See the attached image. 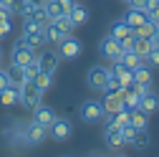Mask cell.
<instances>
[{"label": "cell", "instance_id": "29", "mask_svg": "<svg viewBox=\"0 0 159 157\" xmlns=\"http://www.w3.org/2000/svg\"><path fill=\"white\" fill-rule=\"evenodd\" d=\"M131 31H134V28H131V26H126L124 21H116V23L111 26V31H109V36H114L116 41H121V38H124V36H129Z\"/></svg>", "mask_w": 159, "mask_h": 157}, {"label": "cell", "instance_id": "22", "mask_svg": "<svg viewBox=\"0 0 159 157\" xmlns=\"http://www.w3.org/2000/svg\"><path fill=\"white\" fill-rule=\"evenodd\" d=\"M129 124H131L134 129H147V124H149V114H144L142 109H131V114H129Z\"/></svg>", "mask_w": 159, "mask_h": 157}, {"label": "cell", "instance_id": "15", "mask_svg": "<svg viewBox=\"0 0 159 157\" xmlns=\"http://www.w3.org/2000/svg\"><path fill=\"white\" fill-rule=\"evenodd\" d=\"M121 21H124L126 26H131V28L142 26V23L147 21V8H131V5H129V10H126V15L121 18Z\"/></svg>", "mask_w": 159, "mask_h": 157}, {"label": "cell", "instance_id": "34", "mask_svg": "<svg viewBox=\"0 0 159 157\" xmlns=\"http://www.w3.org/2000/svg\"><path fill=\"white\" fill-rule=\"evenodd\" d=\"M134 41H136V33L131 31V33H129V36H124V38H121L119 43H121V48L126 51V48H131V46H134Z\"/></svg>", "mask_w": 159, "mask_h": 157}, {"label": "cell", "instance_id": "21", "mask_svg": "<svg viewBox=\"0 0 159 157\" xmlns=\"http://www.w3.org/2000/svg\"><path fill=\"white\" fill-rule=\"evenodd\" d=\"M33 84L46 94V91L53 86V74H51V71H43V69H38V74L33 76Z\"/></svg>", "mask_w": 159, "mask_h": 157}, {"label": "cell", "instance_id": "10", "mask_svg": "<svg viewBox=\"0 0 159 157\" xmlns=\"http://www.w3.org/2000/svg\"><path fill=\"white\" fill-rule=\"evenodd\" d=\"M109 74H114V76H116V81L121 84L124 89H129V86L134 84V74H131V69H126L124 64H119V61H114V64H111Z\"/></svg>", "mask_w": 159, "mask_h": 157}, {"label": "cell", "instance_id": "27", "mask_svg": "<svg viewBox=\"0 0 159 157\" xmlns=\"http://www.w3.org/2000/svg\"><path fill=\"white\" fill-rule=\"evenodd\" d=\"M51 23H53V26H56L58 31H63L66 36H68V33H71V31L76 28V26L71 23V18H68V13H61V15H56V18H53Z\"/></svg>", "mask_w": 159, "mask_h": 157}, {"label": "cell", "instance_id": "44", "mask_svg": "<svg viewBox=\"0 0 159 157\" xmlns=\"http://www.w3.org/2000/svg\"><path fill=\"white\" fill-rule=\"evenodd\" d=\"M121 3H126V5H129V3H131V0H121Z\"/></svg>", "mask_w": 159, "mask_h": 157}, {"label": "cell", "instance_id": "40", "mask_svg": "<svg viewBox=\"0 0 159 157\" xmlns=\"http://www.w3.org/2000/svg\"><path fill=\"white\" fill-rule=\"evenodd\" d=\"M152 43L159 48V28H157V31H154V36H152Z\"/></svg>", "mask_w": 159, "mask_h": 157}, {"label": "cell", "instance_id": "38", "mask_svg": "<svg viewBox=\"0 0 159 157\" xmlns=\"http://www.w3.org/2000/svg\"><path fill=\"white\" fill-rule=\"evenodd\" d=\"M131 8H147V0H131Z\"/></svg>", "mask_w": 159, "mask_h": 157}, {"label": "cell", "instance_id": "12", "mask_svg": "<svg viewBox=\"0 0 159 157\" xmlns=\"http://www.w3.org/2000/svg\"><path fill=\"white\" fill-rule=\"evenodd\" d=\"M35 58H38V66H41L43 71H51V74L58 69V64H61V56H58V51H43V53H38Z\"/></svg>", "mask_w": 159, "mask_h": 157}, {"label": "cell", "instance_id": "23", "mask_svg": "<svg viewBox=\"0 0 159 157\" xmlns=\"http://www.w3.org/2000/svg\"><path fill=\"white\" fill-rule=\"evenodd\" d=\"M139 102H142V96H139L136 91H131V89H124L121 91V104H124V109H139Z\"/></svg>", "mask_w": 159, "mask_h": 157}, {"label": "cell", "instance_id": "31", "mask_svg": "<svg viewBox=\"0 0 159 157\" xmlns=\"http://www.w3.org/2000/svg\"><path fill=\"white\" fill-rule=\"evenodd\" d=\"M134 134H136V129H134L131 124H124V127H121V140H124V145H131Z\"/></svg>", "mask_w": 159, "mask_h": 157}, {"label": "cell", "instance_id": "37", "mask_svg": "<svg viewBox=\"0 0 159 157\" xmlns=\"http://www.w3.org/2000/svg\"><path fill=\"white\" fill-rule=\"evenodd\" d=\"M8 84H10V81H8V76H5V71L0 69V91H3V89H8Z\"/></svg>", "mask_w": 159, "mask_h": 157}, {"label": "cell", "instance_id": "1", "mask_svg": "<svg viewBox=\"0 0 159 157\" xmlns=\"http://www.w3.org/2000/svg\"><path fill=\"white\" fill-rule=\"evenodd\" d=\"M78 117H81L84 124H98V122H101V117H104V107H101V102L86 99L81 107H78Z\"/></svg>", "mask_w": 159, "mask_h": 157}, {"label": "cell", "instance_id": "11", "mask_svg": "<svg viewBox=\"0 0 159 157\" xmlns=\"http://www.w3.org/2000/svg\"><path fill=\"white\" fill-rule=\"evenodd\" d=\"M104 142H106L109 150H119V147H124L121 129H119L116 124H106V127H104Z\"/></svg>", "mask_w": 159, "mask_h": 157}, {"label": "cell", "instance_id": "20", "mask_svg": "<svg viewBox=\"0 0 159 157\" xmlns=\"http://www.w3.org/2000/svg\"><path fill=\"white\" fill-rule=\"evenodd\" d=\"M119 64H124L126 69H136V66H142V64H144V58L139 56L134 48H126V51L121 53V58H119Z\"/></svg>", "mask_w": 159, "mask_h": 157}, {"label": "cell", "instance_id": "14", "mask_svg": "<svg viewBox=\"0 0 159 157\" xmlns=\"http://www.w3.org/2000/svg\"><path fill=\"white\" fill-rule=\"evenodd\" d=\"M53 119H56V112H53L51 107H46V104H38V107L33 109V122L43 124V127H51V124H53Z\"/></svg>", "mask_w": 159, "mask_h": 157}, {"label": "cell", "instance_id": "16", "mask_svg": "<svg viewBox=\"0 0 159 157\" xmlns=\"http://www.w3.org/2000/svg\"><path fill=\"white\" fill-rule=\"evenodd\" d=\"M139 109H142L144 114H154V112H159V94H154L152 89L142 96V102H139Z\"/></svg>", "mask_w": 159, "mask_h": 157}, {"label": "cell", "instance_id": "35", "mask_svg": "<svg viewBox=\"0 0 159 157\" xmlns=\"http://www.w3.org/2000/svg\"><path fill=\"white\" fill-rule=\"evenodd\" d=\"M10 31H13V23H10V21H0V41H3Z\"/></svg>", "mask_w": 159, "mask_h": 157}, {"label": "cell", "instance_id": "18", "mask_svg": "<svg viewBox=\"0 0 159 157\" xmlns=\"http://www.w3.org/2000/svg\"><path fill=\"white\" fill-rule=\"evenodd\" d=\"M0 104L3 107H13V104H20V89L8 84V89L0 91Z\"/></svg>", "mask_w": 159, "mask_h": 157}, {"label": "cell", "instance_id": "26", "mask_svg": "<svg viewBox=\"0 0 159 157\" xmlns=\"http://www.w3.org/2000/svg\"><path fill=\"white\" fill-rule=\"evenodd\" d=\"M142 58H147V53L154 48V43H152V38H142V36H136V41H134V46H131Z\"/></svg>", "mask_w": 159, "mask_h": 157}, {"label": "cell", "instance_id": "8", "mask_svg": "<svg viewBox=\"0 0 159 157\" xmlns=\"http://www.w3.org/2000/svg\"><path fill=\"white\" fill-rule=\"evenodd\" d=\"M48 137H53V142H66L71 137V122L68 119H53V124L48 127Z\"/></svg>", "mask_w": 159, "mask_h": 157}, {"label": "cell", "instance_id": "5", "mask_svg": "<svg viewBox=\"0 0 159 157\" xmlns=\"http://www.w3.org/2000/svg\"><path fill=\"white\" fill-rule=\"evenodd\" d=\"M98 53H101L106 61H119L121 58V53H124V48H121V43L116 41L114 36H106V38H101V43H98Z\"/></svg>", "mask_w": 159, "mask_h": 157}, {"label": "cell", "instance_id": "30", "mask_svg": "<svg viewBox=\"0 0 159 157\" xmlns=\"http://www.w3.org/2000/svg\"><path fill=\"white\" fill-rule=\"evenodd\" d=\"M154 31H157V26H154L152 21H144L142 26H136V28H134V33H136V36H142V38H152Z\"/></svg>", "mask_w": 159, "mask_h": 157}, {"label": "cell", "instance_id": "24", "mask_svg": "<svg viewBox=\"0 0 159 157\" xmlns=\"http://www.w3.org/2000/svg\"><path fill=\"white\" fill-rule=\"evenodd\" d=\"M43 33H46V43H53V46H58V43L66 38V33H63V31H58L53 23H48V26L43 28Z\"/></svg>", "mask_w": 159, "mask_h": 157}, {"label": "cell", "instance_id": "43", "mask_svg": "<svg viewBox=\"0 0 159 157\" xmlns=\"http://www.w3.org/2000/svg\"><path fill=\"white\" fill-rule=\"evenodd\" d=\"M0 69H3V51H0Z\"/></svg>", "mask_w": 159, "mask_h": 157}, {"label": "cell", "instance_id": "7", "mask_svg": "<svg viewBox=\"0 0 159 157\" xmlns=\"http://www.w3.org/2000/svg\"><path fill=\"white\" fill-rule=\"evenodd\" d=\"M46 137H48V127L38 124V122H28L25 129H23V142L30 145V147H33V145H41Z\"/></svg>", "mask_w": 159, "mask_h": 157}, {"label": "cell", "instance_id": "19", "mask_svg": "<svg viewBox=\"0 0 159 157\" xmlns=\"http://www.w3.org/2000/svg\"><path fill=\"white\" fill-rule=\"evenodd\" d=\"M68 18H71V23H73V26H84V23H89V8L76 3V5L68 10Z\"/></svg>", "mask_w": 159, "mask_h": 157}, {"label": "cell", "instance_id": "3", "mask_svg": "<svg viewBox=\"0 0 159 157\" xmlns=\"http://www.w3.org/2000/svg\"><path fill=\"white\" fill-rule=\"evenodd\" d=\"M81 51H84L81 41H78V38H73L71 33L63 38L61 43H58V56H61L63 61H76V58L81 56Z\"/></svg>", "mask_w": 159, "mask_h": 157}, {"label": "cell", "instance_id": "33", "mask_svg": "<svg viewBox=\"0 0 159 157\" xmlns=\"http://www.w3.org/2000/svg\"><path fill=\"white\" fill-rule=\"evenodd\" d=\"M129 89H131V91H136L139 96H144V94H147V91L152 89V84H139V81H134V84H131Z\"/></svg>", "mask_w": 159, "mask_h": 157}, {"label": "cell", "instance_id": "2", "mask_svg": "<svg viewBox=\"0 0 159 157\" xmlns=\"http://www.w3.org/2000/svg\"><path fill=\"white\" fill-rule=\"evenodd\" d=\"M20 104H23L28 112H33L38 104H43V91L38 89L33 81H25V84L20 86Z\"/></svg>", "mask_w": 159, "mask_h": 157}, {"label": "cell", "instance_id": "9", "mask_svg": "<svg viewBox=\"0 0 159 157\" xmlns=\"http://www.w3.org/2000/svg\"><path fill=\"white\" fill-rule=\"evenodd\" d=\"M23 43L28 46V48H33V51H38V48H43L46 46V33H43V28H30V31H23Z\"/></svg>", "mask_w": 159, "mask_h": 157}, {"label": "cell", "instance_id": "32", "mask_svg": "<svg viewBox=\"0 0 159 157\" xmlns=\"http://www.w3.org/2000/svg\"><path fill=\"white\" fill-rule=\"evenodd\" d=\"M144 64H147V66H159V48H157V46H154V48H152V51L147 53Z\"/></svg>", "mask_w": 159, "mask_h": 157}, {"label": "cell", "instance_id": "4", "mask_svg": "<svg viewBox=\"0 0 159 157\" xmlns=\"http://www.w3.org/2000/svg\"><path fill=\"white\" fill-rule=\"evenodd\" d=\"M30 61H35V51L23 43V38H18L15 46H13V53H10V64H18V66L25 69Z\"/></svg>", "mask_w": 159, "mask_h": 157}, {"label": "cell", "instance_id": "28", "mask_svg": "<svg viewBox=\"0 0 159 157\" xmlns=\"http://www.w3.org/2000/svg\"><path fill=\"white\" fill-rule=\"evenodd\" d=\"M131 74H134V81H139V84H152V71H149L147 64L131 69Z\"/></svg>", "mask_w": 159, "mask_h": 157}, {"label": "cell", "instance_id": "25", "mask_svg": "<svg viewBox=\"0 0 159 157\" xmlns=\"http://www.w3.org/2000/svg\"><path fill=\"white\" fill-rule=\"evenodd\" d=\"M149 145H152V137H149V132H147V129H136L134 140H131V147H134V150H147Z\"/></svg>", "mask_w": 159, "mask_h": 157}, {"label": "cell", "instance_id": "36", "mask_svg": "<svg viewBox=\"0 0 159 157\" xmlns=\"http://www.w3.org/2000/svg\"><path fill=\"white\" fill-rule=\"evenodd\" d=\"M56 3L61 5V10H63V13H68V10L76 5V0H56Z\"/></svg>", "mask_w": 159, "mask_h": 157}, {"label": "cell", "instance_id": "17", "mask_svg": "<svg viewBox=\"0 0 159 157\" xmlns=\"http://www.w3.org/2000/svg\"><path fill=\"white\" fill-rule=\"evenodd\" d=\"M5 76H8V81L13 84V86H18L20 89L28 78H25V71H23V66H18V64H10L8 69H5Z\"/></svg>", "mask_w": 159, "mask_h": 157}, {"label": "cell", "instance_id": "39", "mask_svg": "<svg viewBox=\"0 0 159 157\" xmlns=\"http://www.w3.org/2000/svg\"><path fill=\"white\" fill-rule=\"evenodd\" d=\"M28 3H30V5H33V8H43V5H46V3H48V0H28Z\"/></svg>", "mask_w": 159, "mask_h": 157}, {"label": "cell", "instance_id": "13", "mask_svg": "<svg viewBox=\"0 0 159 157\" xmlns=\"http://www.w3.org/2000/svg\"><path fill=\"white\" fill-rule=\"evenodd\" d=\"M124 91V89H121ZM121 91H104V99H101V107H104V112H119V109H124V104H121Z\"/></svg>", "mask_w": 159, "mask_h": 157}, {"label": "cell", "instance_id": "42", "mask_svg": "<svg viewBox=\"0 0 159 157\" xmlns=\"http://www.w3.org/2000/svg\"><path fill=\"white\" fill-rule=\"evenodd\" d=\"M157 3H159V0H147V10H152V8L157 5Z\"/></svg>", "mask_w": 159, "mask_h": 157}, {"label": "cell", "instance_id": "6", "mask_svg": "<svg viewBox=\"0 0 159 157\" xmlns=\"http://www.w3.org/2000/svg\"><path fill=\"white\" fill-rule=\"evenodd\" d=\"M106 78H109V69L106 66H91L89 71H86V84H89V89H93V91H104V86H106Z\"/></svg>", "mask_w": 159, "mask_h": 157}, {"label": "cell", "instance_id": "41", "mask_svg": "<svg viewBox=\"0 0 159 157\" xmlns=\"http://www.w3.org/2000/svg\"><path fill=\"white\" fill-rule=\"evenodd\" d=\"M13 5V0H0V8H10Z\"/></svg>", "mask_w": 159, "mask_h": 157}]
</instances>
